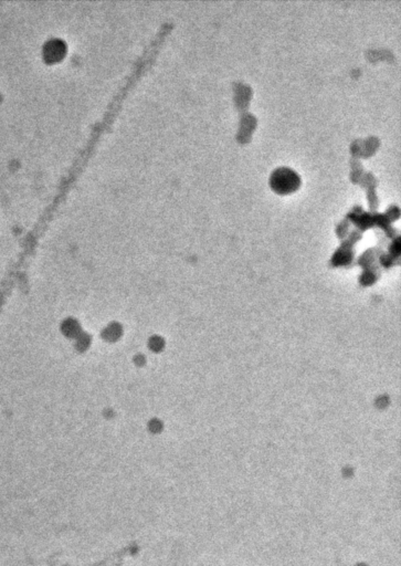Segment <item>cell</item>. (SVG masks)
Returning <instances> with one entry per match:
<instances>
[{
  "label": "cell",
  "instance_id": "1",
  "mask_svg": "<svg viewBox=\"0 0 401 566\" xmlns=\"http://www.w3.org/2000/svg\"><path fill=\"white\" fill-rule=\"evenodd\" d=\"M300 176L289 167H280L272 174L271 185L279 193H290L299 187Z\"/></svg>",
  "mask_w": 401,
  "mask_h": 566
}]
</instances>
